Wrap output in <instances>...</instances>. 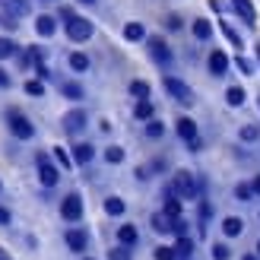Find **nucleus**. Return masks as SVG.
Masks as SVG:
<instances>
[{"label": "nucleus", "instance_id": "obj_1", "mask_svg": "<svg viewBox=\"0 0 260 260\" xmlns=\"http://www.w3.org/2000/svg\"><path fill=\"white\" fill-rule=\"evenodd\" d=\"M172 187L181 193V200H200V193H203V181L187 172V168H178V172L172 175Z\"/></svg>", "mask_w": 260, "mask_h": 260}, {"label": "nucleus", "instance_id": "obj_2", "mask_svg": "<svg viewBox=\"0 0 260 260\" xmlns=\"http://www.w3.org/2000/svg\"><path fill=\"white\" fill-rule=\"evenodd\" d=\"M162 86H165V92H168V99H175L178 102V105H193V102H197V99H193V89L184 83V80H178V76H162Z\"/></svg>", "mask_w": 260, "mask_h": 260}, {"label": "nucleus", "instance_id": "obj_3", "mask_svg": "<svg viewBox=\"0 0 260 260\" xmlns=\"http://www.w3.org/2000/svg\"><path fill=\"white\" fill-rule=\"evenodd\" d=\"M146 48H149V57L159 63L162 70H168L175 63V54H172V48H168V42L162 35H146Z\"/></svg>", "mask_w": 260, "mask_h": 260}, {"label": "nucleus", "instance_id": "obj_4", "mask_svg": "<svg viewBox=\"0 0 260 260\" xmlns=\"http://www.w3.org/2000/svg\"><path fill=\"white\" fill-rule=\"evenodd\" d=\"M7 127H10V134L16 137V140H22V143L35 137V124L25 118L22 111H16V108H10V111H7Z\"/></svg>", "mask_w": 260, "mask_h": 260}, {"label": "nucleus", "instance_id": "obj_5", "mask_svg": "<svg viewBox=\"0 0 260 260\" xmlns=\"http://www.w3.org/2000/svg\"><path fill=\"white\" fill-rule=\"evenodd\" d=\"M63 29H67V38L76 42V45H83V42H89V38L95 35V25L89 22L86 16H70L67 22H63Z\"/></svg>", "mask_w": 260, "mask_h": 260}, {"label": "nucleus", "instance_id": "obj_6", "mask_svg": "<svg viewBox=\"0 0 260 260\" xmlns=\"http://www.w3.org/2000/svg\"><path fill=\"white\" fill-rule=\"evenodd\" d=\"M35 165H38V184H42V187H57V181H60V165H54L45 152L35 155Z\"/></svg>", "mask_w": 260, "mask_h": 260}, {"label": "nucleus", "instance_id": "obj_7", "mask_svg": "<svg viewBox=\"0 0 260 260\" xmlns=\"http://www.w3.org/2000/svg\"><path fill=\"white\" fill-rule=\"evenodd\" d=\"M60 219L70 222V225H76L83 219V197H80V190H70L67 197L60 200Z\"/></svg>", "mask_w": 260, "mask_h": 260}, {"label": "nucleus", "instance_id": "obj_8", "mask_svg": "<svg viewBox=\"0 0 260 260\" xmlns=\"http://www.w3.org/2000/svg\"><path fill=\"white\" fill-rule=\"evenodd\" d=\"M63 244H67L70 254H86L89 251V232L80 229V225H73V229L63 232Z\"/></svg>", "mask_w": 260, "mask_h": 260}, {"label": "nucleus", "instance_id": "obj_9", "mask_svg": "<svg viewBox=\"0 0 260 260\" xmlns=\"http://www.w3.org/2000/svg\"><path fill=\"white\" fill-rule=\"evenodd\" d=\"M60 124H63V130H67L70 137H76V134H83V130H86V124H89V111H86V108H70V111L60 118Z\"/></svg>", "mask_w": 260, "mask_h": 260}, {"label": "nucleus", "instance_id": "obj_10", "mask_svg": "<svg viewBox=\"0 0 260 260\" xmlns=\"http://www.w3.org/2000/svg\"><path fill=\"white\" fill-rule=\"evenodd\" d=\"M229 67H232L229 54H225V51H219V48H213L210 57H206V70H210V76L222 80V76H229Z\"/></svg>", "mask_w": 260, "mask_h": 260}, {"label": "nucleus", "instance_id": "obj_11", "mask_svg": "<svg viewBox=\"0 0 260 260\" xmlns=\"http://www.w3.org/2000/svg\"><path fill=\"white\" fill-rule=\"evenodd\" d=\"M162 210L168 216H181V193L172 184H165V190H162Z\"/></svg>", "mask_w": 260, "mask_h": 260}, {"label": "nucleus", "instance_id": "obj_12", "mask_svg": "<svg viewBox=\"0 0 260 260\" xmlns=\"http://www.w3.org/2000/svg\"><path fill=\"white\" fill-rule=\"evenodd\" d=\"M0 16L22 19V16H29V4L25 0H0Z\"/></svg>", "mask_w": 260, "mask_h": 260}, {"label": "nucleus", "instance_id": "obj_13", "mask_svg": "<svg viewBox=\"0 0 260 260\" xmlns=\"http://www.w3.org/2000/svg\"><path fill=\"white\" fill-rule=\"evenodd\" d=\"M232 7H235V13L244 19V25H248V29H257V10H254L251 0H232Z\"/></svg>", "mask_w": 260, "mask_h": 260}, {"label": "nucleus", "instance_id": "obj_14", "mask_svg": "<svg viewBox=\"0 0 260 260\" xmlns=\"http://www.w3.org/2000/svg\"><path fill=\"white\" fill-rule=\"evenodd\" d=\"M175 219H178V216H168L165 210H159V213H152L149 225H152V232H155V235H168V232L175 229Z\"/></svg>", "mask_w": 260, "mask_h": 260}, {"label": "nucleus", "instance_id": "obj_15", "mask_svg": "<svg viewBox=\"0 0 260 260\" xmlns=\"http://www.w3.org/2000/svg\"><path fill=\"white\" fill-rule=\"evenodd\" d=\"M35 32L42 38H51L57 32V16H51V13H42V16H35Z\"/></svg>", "mask_w": 260, "mask_h": 260}, {"label": "nucleus", "instance_id": "obj_16", "mask_svg": "<svg viewBox=\"0 0 260 260\" xmlns=\"http://www.w3.org/2000/svg\"><path fill=\"white\" fill-rule=\"evenodd\" d=\"M60 95L70 99V102H83L86 99V89H83V83H76V80H63L60 83Z\"/></svg>", "mask_w": 260, "mask_h": 260}, {"label": "nucleus", "instance_id": "obj_17", "mask_svg": "<svg viewBox=\"0 0 260 260\" xmlns=\"http://www.w3.org/2000/svg\"><path fill=\"white\" fill-rule=\"evenodd\" d=\"M175 130H178V137L181 140H193V137H200V130H197V121H193V118H178L175 121Z\"/></svg>", "mask_w": 260, "mask_h": 260}, {"label": "nucleus", "instance_id": "obj_18", "mask_svg": "<svg viewBox=\"0 0 260 260\" xmlns=\"http://www.w3.org/2000/svg\"><path fill=\"white\" fill-rule=\"evenodd\" d=\"M222 235H225V238L244 235V219H241V216H225V219H222Z\"/></svg>", "mask_w": 260, "mask_h": 260}, {"label": "nucleus", "instance_id": "obj_19", "mask_svg": "<svg viewBox=\"0 0 260 260\" xmlns=\"http://www.w3.org/2000/svg\"><path fill=\"white\" fill-rule=\"evenodd\" d=\"M92 159H95V146H92V143H76V146H73V162L76 165H89Z\"/></svg>", "mask_w": 260, "mask_h": 260}, {"label": "nucleus", "instance_id": "obj_20", "mask_svg": "<svg viewBox=\"0 0 260 260\" xmlns=\"http://www.w3.org/2000/svg\"><path fill=\"white\" fill-rule=\"evenodd\" d=\"M137 241H140V232H137V225H134V222L118 225V244H127V248H134Z\"/></svg>", "mask_w": 260, "mask_h": 260}, {"label": "nucleus", "instance_id": "obj_21", "mask_svg": "<svg viewBox=\"0 0 260 260\" xmlns=\"http://www.w3.org/2000/svg\"><path fill=\"white\" fill-rule=\"evenodd\" d=\"M190 32H193V38H197V42H210V38H213V22H210V19H193Z\"/></svg>", "mask_w": 260, "mask_h": 260}, {"label": "nucleus", "instance_id": "obj_22", "mask_svg": "<svg viewBox=\"0 0 260 260\" xmlns=\"http://www.w3.org/2000/svg\"><path fill=\"white\" fill-rule=\"evenodd\" d=\"M244 99H248L244 86H229V89H225V105H229V108H241Z\"/></svg>", "mask_w": 260, "mask_h": 260}, {"label": "nucleus", "instance_id": "obj_23", "mask_svg": "<svg viewBox=\"0 0 260 260\" xmlns=\"http://www.w3.org/2000/svg\"><path fill=\"white\" fill-rule=\"evenodd\" d=\"M67 63H70V70H73V73H86L89 67H92L89 54H83V51H73V54L67 57Z\"/></svg>", "mask_w": 260, "mask_h": 260}, {"label": "nucleus", "instance_id": "obj_24", "mask_svg": "<svg viewBox=\"0 0 260 260\" xmlns=\"http://www.w3.org/2000/svg\"><path fill=\"white\" fill-rule=\"evenodd\" d=\"M124 38H127V42H146V25H143V22H127L124 25Z\"/></svg>", "mask_w": 260, "mask_h": 260}, {"label": "nucleus", "instance_id": "obj_25", "mask_svg": "<svg viewBox=\"0 0 260 260\" xmlns=\"http://www.w3.org/2000/svg\"><path fill=\"white\" fill-rule=\"evenodd\" d=\"M152 114H155V108H152V102H149V99H137V105H134V118H137V121H143V124H146V121L152 118Z\"/></svg>", "mask_w": 260, "mask_h": 260}, {"label": "nucleus", "instance_id": "obj_26", "mask_svg": "<svg viewBox=\"0 0 260 260\" xmlns=\"http://www.w3.org/2000/svg\"><path fill=\"white\" fill-rule=\"evenodd\" d=\"M232 193H235V200H238V203H251V200L257 197L254 184H244V181H238V184H235V190H232Z\"/></svg>", "mask_w": 260, "mask_h": 260}, {"label": "nucleus", "instance_id": "obj_27", "mask_svg": "<svg viewBox=\"0 0 260 260\" xmlns=\"http://www.w3.org/2000/svg\"><path fill=\"white\" fill-rule=\"evenodd\" d=\"M175 251H178V257H181V260H187V257L193 254V238H190V235H178Z\"/></svg>", "mask_w": 260, "mask_h": 260}, {"label": "nucleus", "instance_id": "obj_28", "mask_svg": "<svg viewBox=\"0 0 260 260\" xmlns=\"http://www.w3.org/2000/svg\"><path fill=\"white\" fill-rule=\"evenodd\" d=\"M238 140L241 143H257L260 140V127L257 124H241L238 127Z\"/></svg>", "mask_w": 260, "mask_h": 260}, {"label": "nucleus", "instance_id": "obj_29", "mask_svg": "<svg viewBox=\"0 0 260 260\" xmlns=\"http://www.w3.org/2000/svg\"><path fill=\"white\" fill-rule=\"evenodd\" d=\"M16 54H19V45L13 42V38L0 35V60H7V57H16Z\"/></svg>", "mask_w": 260, "mask_h": 260}, {"label": "nucleus", "instance_id": "obj_30", "mask_svg": "<svg viewBox=\"0 0 260 260\" xmlns=\"http://www.w3.org/2000/svg\"><path fill=\"white\" fill-rule=\"evenodd\" d=\"M51 152H54V162H57V165L63 168V172H70V168L76 165V162H73V155H70L67 149H63V146H54V149H51Z\"/></svg>", "mask_w": 260, "mask_h": 260}, {"label": "nucleus", "instance_id": "obj_31", "mask_svg": "<svg viewBox=\"0 0 260 260\" xmlns=\"http://www.w3.org/2000/svg\"><path fill=\"white\" fill-rule=\"evenodd\" d=\"M143 130H146V137H149V140H162V137H165V124H162L159 118H149Z\"/></svg>", "mask_w": 260, "mask_h": 260}, {"label": "nucleus", "instance_id": "obj_32", "mask_svg": "<svg viewBox=\"0 0 260 260\" xmlns=\"http://www.w3.org/2000/svg\"><path fill=\"white\" fill-rule=\"evenodd\" d=\"M124 210H127V203L121 197H105V213L108 216H124Z\"/></svg>", "mask_w": 260, "mask_h": 260}, {"label": "nucleus", "instance_id": "obj_33", "mask_svg": "<svg viewBox=\"0 0 260 260\" xmlns=\"http://www.w3.org/2000/svg\"><path fill=\"white\" fill-rule=\"evenodd\" d=\"M210 257H213V260H232V248H229L225 241H213Z\"/></svg>", "mask_w": 260, "mask_h": 260}, {"label": "nucleus", "instance_id": "obj_34", "mask_svg": "<svg viewBox=\"0 0 260 260\" xmlns=\"http://www.w3.org/2000/svg\"><path fill=\"white\" fill-rule=\"evenodd\" d=\"M124 159H127L124 146H108V149H105V162H108V165H121Z\"/></svg>", "mask_w": 260, "mask_h": 260}, {"label": "nucleus", "instance_id": "obj_35", "mask_svg": "<svg viewBox=\"0 0 260 260\" xmlns=\"http://www.w3.org/2000/svg\"><path fill=\"white\" fill-rule=\"evenodd\" d=\"M162 25H165L168 32H181V29H184V19H181L178 13H165V19H162Z\"/></svg>", "mask_w": 260, "mask_h": 260}, {"label": "nucleus", "instance_id": "obj_36", "mask_svg": "<svg viewBox=\"0 0 260 260\" xmlns=\"http://www.w3.org/2000/svg\"><path fill=\"white\" fill-rule=\"evenodd\" d=\"M219 29H222V35H225V38H229V42L235 45V48H244V42H241V35H238L235 29H232L229 22H222V19H219Z\"/></svg>", "mask_w": 260, "mask_h": 260}, {"label": "nucleus", "instance_id": "obj_37", "mask_svg": "<svg viewBox=\"0 0 260 260\" xmlns=\"http://www.w3.org/2000/svg\"><path fill=\"white\" fill-rule=\"evenodd\" d=\"M130 95L134 99H149V83L146 80H134L130 83Z\"/></svg>", "mask_w": 260, "mask_h": 260}, {"label": "nucleus", "instance_id": "obj_38", "mask_svg": "<svg viewBox=\"0 0 260 260\" xmlns=\"http://www.w3.org/2000/svg\"><path fill=\"white\" fill-rule=\"evenodd\" d=\"M25 95L45 99V83H42V80H29V83H25Z\"/></svg>", "mask_w": 260, "mask_h": 260}, {"label": "nucleus", "instance_id": "obj_39", "mask_svg": "<svg viewBox=\"0 0 260 260\" xmlns=\"http://www.w3.org/2000/svg\"><path fill=\"white\" fill-rule=\"evenodd\" d=\"M152 257H155V260H181L178 251H175V248H165V244H159V248L152 251Z\"/></svg>", "mask_w": 260, "mask_h": 260}, {"label": "nucleus", "instance_id": "obj_40", "mask_svg": "<svg viewBox=\"0 0 260 260\" xmlns=\"http://www.w3.org/2000/svg\"><path fill=\"white\" fill-rule=\"evenodd\" d=\"M108 260H134V254H130L127 244H118V248L108 251Z\"/></svg>", "mask_w": 260, "mask_h": 260}, {"label": "nucleus", "instance_id": "obj_41", "mask_svg": "<svg viewBox=\"0 0 260 260\" xmlns=\"http://www.w3.org/2000/svg\"><path fill=\"white\" fill-rule=\"evenodd\" d=\"M235 67H238L244 76H254V60H248L244 54H238V57H235Z\"/></svg>", "mask_w": 260, "mask_h": 260}, {"label": "nucleus", "instance_id": "obj_42", "mask_svg": "<svg viewBox=\"0 0 260 260\" xmlns=\"http://www.w3.org/2000/svg\"><path fill=\"white\" fill-rule=\"evenodd\" d=\"M134 178H137V181H149V178H152V168H149V165L134 168Z\"/></svg>", "mask_w": 260, "mask_h": 260}, {"label": "nucleus", "instance_id": "obj_43", "mask_svg": "<svg viewBox=\"0 0 260 260\" xmlns=\"http://www.w3.org/2000/svg\"><path fill=\"white\" fill-rule=\"evenodd\" d=\"M7 225H13V213L7 206H0V229H7Z\"/></svg>", "mask_w": 260, "mask_h": 260}, {"label": "nucleus", "instance_id": "obj_44", "mask_svg": "<svg viewBox=\"0 0 260 260\" xmlns=\"http://www.w3.org/2000/svg\"><path fill=\"white\" fill-rule=\"evenodd\" d=\"M172 232H175V235H187V219H181V216H178V219H175V229H172Z\"/></svg>", "mask_w": 260, "mask_h": 260}, {"label": "nucleus", "instance_id": "obj_45", "mask_svg": "<svg viewBox=\"0 0 260 260\" xmlns=\"http://www.w3.org/2000/svg\"><path fill=\"white\" fill-rule=\"evenodd\" d=\"M35 73H38V80H51V70L45 67V60H42V63H35Z\"/></svg>", "mask_w": 260, "mask_h": 260}, {"label": "nucleus", "instance_id": "obj_46", "mask_svg": "<svg viewBox=\"0 0 260 260\" xmlns=\"http://www.w3.org/2000/svg\"><path fill=\"white\" fill-rule=\"evenodd\" d=\"M10 86H13V76H10L4 67H0V89H10Z\"/></svg>", "mask_w": 260, "mask_h": 260}, {"label": "nucleus", "instance_id": "obj_47", "mask_svg": "<svg viewBox=\"0 0 260 260\" xmlns=\"http://www.w3.org/2000/svg\"><path fill=\"white\" fill-rule=\"evenodd\" d=\"M187 149H190V152H203V140H200V137L187 140Z\"/></svg>", "mask_w": 260, "mask_h": 260}, {"label": "nucleus", "instance_id": "obj_48", "mask_svg": "<svg viewBox=\"0 0 260 260\" xmlns=\"http://www.w3.org/2000/svg\"><path fill=\"white\" fill-rule=\"evenodd\" d=\"M149 168H152V172H165L168 162H165V159H152V162H149Z\"/></svg>", "mask_w": 260, "mask_h": 260}, {"label": "nucleus", "instance_id": "obj_49", "mask_svg": "<svg viewBox=\"0 0 260 260\" xmlns=\"http://www.w3.org/2000/svg\"><path fill=\"white\" fill-rule=\"evenodd\" d=\"M70 16H76V13H73L70 7H60V10H57V19H63V22H67Z\"/></svg>", "mask_w": 260, "mask_h": 260}, {"label": "nucleus", "instance_id": "obj_50", "mask_svg": "<svg viewBox=\"0 0 260 260\" xmlns=\"http://www.w3.org/2000/svg\"><path fill=\"white\" fill-rule=\"evenodd\" d=\"M210 10H216V13H222V10H225V4H219V0H210Z\"/></svg>", "mask_w": 260, "mask_h": 260}, {"label": "nucleus", "instance_id": "obj_51", "mask_svg": "<svg viewBox=\"0 0 260 260\" xmlns=\"http://www.w3.org/2000/svg\"><path fill=\"white\" fill-rule=\"evenodd\" d=\"M76 4H80V7H95L99 0H76Z\"/></svg>", "mask_w": 260, "mask_h": 260}, {"label": "nucleus", "instance_id": "obj_52", "mask_svg": "<svg viewBox=\"0 0 260 260\" xmlns=\"http://www.w3.org/2000/svg\"><path fill=\"white\" fill-rule=\"evenodd\" d=\"M251 184H254V190H257V197H260V175H254V181H251Z\"/></svg>", "mask_w": 260, "mask_h": 260}, {"label": "nucleus", "instance_id": "obj_53", "mask_svg": "<svg viewBox=\"0 0 260 260\" xmlns=\"http://www.w3.org/2000/svg\"><path fill=\"white\" fill-rule=\"evenodd\" d=\"M241 260H260V254H241Z\"/></svg>", "mask_w": 260, "mask_h": 260}, {"label": "nucleus", "instance_id": "obj_54", "mask_svg": "<svg viewBox=\"0 0 260 260\" xmlns=\"http://www.w3.org/2000/svg\"><path fill=\"white\" fill-rule=\"evenodd\" d=\"M0 260H13V257H10V254H7L4 248H0Z\"/></svg>", "mask_w": 260, "mask_h": 260}, {"label": "nucleus", "instance_id": "obj_55", "mask_svg": "<svg viewBox=\"0 0 260 260\" xmlns=\"http://www.w3.org/2000/svg\"><path fill=\"white\" fill-rule=\"evenodd\" d=\"M254 51H257V60H260V45H257V48H254Z\"/></svg>", "mask_w": 260, "mask_h": 260}, {"label": "nucleus", "instance_id": "obj_56", "mask_svg": "<svg viewBox=\"0 0 260 260\" xmlns=\"http://www.w3.org/2000/svg\"><path fill=\"white\" fill-rule=\"evenodd\" d=\"M257 108H260V92H257Z\"/></svg>", "mask_w": 260, "mask_h": 260}, {"label": "nucleus", "instance_id": "obj_57", "mask_svg": "<svg viewBox=\"0 0 260 260\" xmlns=\"http://www.w3.org/2000/svg\"><path fill=\"white\" fill-rule=\"evenodd\" d=\"M257 254H260V241H257Z\"/></svg>", "mask_w": 260, "mask_h": 260}, {"label": "nucleus", "instance_id": "obj_58", "mask_svg": "<svg viewBox=\"0 0 260 260\" xmlns=\"http://www.w3.org/2000/svg\"><path fill=\"white\" fill-rule=\"evenodd\" d=\"M83 260H95V257H83Z\"/></svg>", "mask_w": 260, "mask_h": 260}, {"label": "nucleus", "instance_id": "obj_59", "mask_svg": "<svg viewBox=\"0 0 260 260\" xmlns=\"http://www.w3.org/2000/svg\"><path fill=\"white\" fill-rule=\"evenodd\" d=\"M51 4H57V0H51Z\"/></svg>", "mask_w": 260, "mask_h": 260}, {"label": "nucleus", "instance_id": "obj_60", "mask_svg": "<svg viewBox=\"0 0 260 260\" xmlns=\"http://www.w3.org/2000/svg\"><path fill=\"white\" fill-rule=\"evenodd\" d=\"M0 190H4V184H0Z\"/></svg>", "mask_w": 260, "mask_h": 260}, {"label": "nucleus", "instance_id": "obj_61", "mask_svg": "<svg viewBox=\"0 0 260 260\" xmlns=\"http://www.w3.org/2000/svg\"><path fill=\"white\" fill-rule=\"evenodd\" d=\"M257 219H260V213H257Z\"/></svg>", "mask_w": 260, "mask_h": 260}]
</instances>
